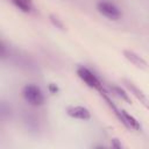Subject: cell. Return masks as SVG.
Here are the masks:
<instances>
[{"label": "cell", "instance_id": "obj_1", "mask_svg": "<svg viewBox=\"0 0 149 149\" xmlns=\"http://www.w3.org/2000/svg\"><path fill=\"white\" fill-rule=\"evenodd\" d=\"M77 74H78V77H79L88 87H91V88L98 91L100 95H101L102 93L107 92V91L105 90V87H104L101 80H100L88 68H86V66H84V65H79V66L77 68Z\"/></svg>", "mask_w": 149, "mask_h": 149}, {"label": "cell", "instance_id": "obj_2", "mask_svg": "<svg viewBox=\"0 0 149 149\" xmlns=\"http://www.w3.org/2000/svg\"><path fill=\"white\" fill-rule=\"evenodd\" d=\"M24 100L31 106H41L44 104V94L42 90L35 84H27L22 90Z\"/></svg>", "mask_w": 149, "mask_h": 149}, {"label": "cell", "instance_id": "obj_3", "mask_svg": "<svg viewBox=\"0 0 149 149\" xmlns=\"http://www.w3.org/2000/svg\"><path fill=\"white\" fill-rule=\"evenodd\" d=\"M97 9L98 12L104 15L105 17L109 19V20H119L122 16V13L120 10V8L114 5L113 2L109 1H100L97 3Z\"/></svg>", "mask_w": 149, "mask_h": 149}, {"label": "cell", "instance_id": "obj_4", "mask_svg": "<svg viewBox=\"0 0 149 149\" xmlns=\"http://www.w3.org/2000/svg\"><path fill=\"white\" fill-rule=\"evenodd\" d=\"M123 83H125L126 87L130 91V93L141 102V105H142L147 111H149V97H147V94H146L141 88H139L133 81H130V80H128V79H123Z\"/></svg>", "mask_w": 149, "mask_h": 149}, {"label": "cell", "instance_id": "obj_5", "mask_svg": "<svg viewBox=\"0 0 149 149\" xmlns=\"http://www.w3.org/2000/svg\"><path fill=\"white\" fill-rule=\"evenodd\" d=\"M118 118V120L128 129L132 130H141V125L140 122L129 113H127L125 109H119V112L115 115Z\"/></svg>", "mask_w": 149, "mask_h": 149}, {"label": "cell", "instance_id": "obj_6", "mask_svg": "<svg viewBox=\"0 0 149 149\" xmlns=\"http://www.w3.org/2000/svg\"><path fill=\"white\" fill-rule=\"evenodd\" d=\"M122 54H123V57H125L130 64H133L135 68H137V69H140V70H144V71H147V70L149 69V65H148L147 61H146L144 58H142L140 55H137L135 51L129 50V49H125V50L122 51Z\"/></svg>", "mask_w": 149, "mask_h": 149}, {"label": "cell", "instance_id": "obj_7", "mask_svg": "<svg viewBox=\"0 0 149 149\" xmlns=\"http://www.w3.org/2000/svg\"><path fill=\"white\" fill-rule=\"evenodd\" d=\"M66 114L70 118L87 121L91 119V112L84 106H70L66 108Z\"/></svg>", "mask_w": 149, "mask_h": 149}, {"label": "cell", "instance_id": "obj_8", "mask_svg": "<svg viewBox=\"0 0 149 149\" xmlns=\"http://www.w3.org/2000/svg\"><path fill=\"white\" fill-rule=\"evenodd\" d=\"M12 3L23 13H29L33 9V0H12Z\"/></svg>", "mask_w": 149, "mask_h": 149}, {"label": "cell", "instance_id": "obj_9", "mask_svg": "<svg viewBox=\"0 0 149 149\" xmlns=\"http://www.w3.org/2000/svg\"><path fill=\"white\" fill-rule=\"evenodd\" d=\"M111 90H112V92H113V93H114L116 97L121 98V100H125L126 102L132 104V100H130V98H129L128 93H127L125 90H122L121 87L115 86V85H112V86H111Z\"/></svg>", "mask_w": 149, "mask_h": 149}, {"label": "cell", "instance_id": "obj_10", "mask_svg": "<svg viewBox=\"0 0 149 149\" xmlns=\"http://www.w3.org/2000/svg\"><path fill=\"white\" fill-rule=\"evenodd\" d=\"M50 21H51V23H52L56 28L64 29V24H63V22H62L61 19H58L57 16H55V15H50Z\"/></svg>", "mask_w": 149, "mask_h": 149}, {"label": "cell", "instance_id": "obj_11", "mask_svg": "<svg viewBox=\"0 0 149 149\" xmlns=\"http://www.w3.org/2000/svg\"><path fill=\"white\" fill-rule=\"evenodd\" d=\"M48 90H49V92H50L51 94H56V93H58L59 87H58L55 83H50V84L48 85Z\"/></svg>", "mask_w": 149, "mask_h": 149}, {"label": "cell", "instance_id": "obj_12", "mask_svg": "<svg viewBox=\"0 0 149 149\" xmlns=\"http://www.w3.org/2000/svg\"><path fill=\"white\" fill-rule=\"evenodd\" d=\"M116 141H118V139H114V140H113L114 144H112V147H115V148H121V144H120V143H118Z\"/></svg>", "mask_w": 149, "mask_h": 149}]
</instances>
